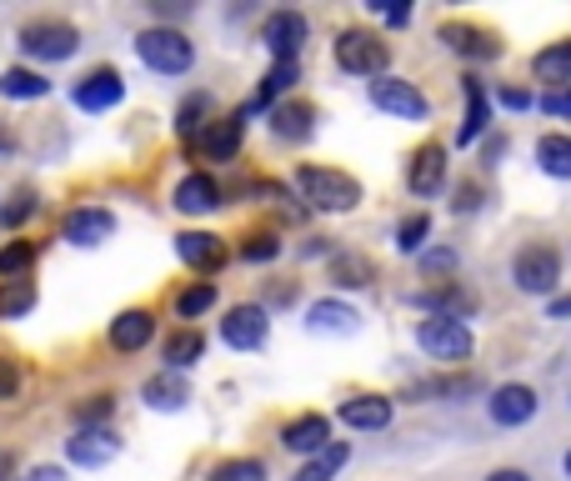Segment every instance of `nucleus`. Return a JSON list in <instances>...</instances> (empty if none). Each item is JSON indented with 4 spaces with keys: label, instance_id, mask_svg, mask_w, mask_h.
Listing matches in <instances>:
<instances>
[{
    "label": "nucleus",
    "instance_id": "f257e3e1",
    "mask_svg": "<svg viewBox=\"0 0 571 481\" xmlns=\"http://www.w3.org/2000/svg\"><path fill=\"white\" fill-rule=\"evenodd\" d=\"M296 190L311 210H331V216L361 206V180L336 166H296Z\"/></svg>",
    "mask_w": 571,
    "mask_h": 481
},
{
    "label": "nucleus",
    "instance_id": "f03ea898",
    "mask_svg": "<svg viewBox=\"0 0 571 481\" xmlns=\"http://www.w3.org/2000/svg\"><path fill=\"white\" fill-rule=\"evenodd\" d=\"M136 56L146 70H156V76H186L190 66H196V46H190L180 30L170 26H150L136 36Z\"/></svg>",
    "mask_w": 571,
    "mask_h": 481
},
{
    "label": "nucleus",
    "instance_id": "7ed1b4c3",
    "mask_svg": "<svg viewBox=\"0 0 571 481\" xmlns=\"http://www.w3.org/2000/svg\"><path fill=\"white\" fill-rule=\"evenodd\" d=\"M511 281H516V291H526V296H551L561 281V251L551 246V240L521 246L516 261H511Z\"/></svg>",
    "mask_w": 571,
    "mask_h": 481
},
{
    "label": "nucleus",
    "instance_id": "20e7f679",
    "mask_svg": "<svg viewBox=\"0 0 571 481\" xmlns=\"http://www.w3.org/2000/svg\"><path fill=\"white\" fill-rule=\"evenodd\" d=\"M336 66L346 76H386L391 66V46L376 36V30H341L336 36Z\"/></svg>",
    "mask_w": 571,
    "mask_h": 481
},
{
    "label": "nucleus",
    "instance_id": "39448f33",
    "mask_svg": "<svg viewBox=\"0 0 571 481\" xmlns=\"http://www.w3.org/2000/svg\"><path fill=\"white\" fill-rule=\"evenodd\" d=\"M416 346L426 351L431 361H466L476 336H471V326L456 316H426L416 326Z\"/></svg>",
    "mask_w": 571,
    "mask_h": 481
},
{
    "label": "nucleus",
    "instance_id": "423d86ee",
    "mask_svg": "<svg viewBox=\"0 0 571 481\" xmlns=\"http://www.w3.org/2000/svg\"><path fill=\"white\" fill-rule=\"evenodd\" d=\"M20 50H26L30 60L56 66V60H70L80 50V30L70 26V20H30V26L20 30Z\"/></svg>",
    "mask_w": 571,
    "mask_h": 481
},
{
    "label": "nucleus",
    "instance_id": "0eeeda50",
    "mask_svg": "<svg viewBox=\"0 0 571 481\" xmlns=\"http://www.w3.org/2000/svg\"><path fill=\"white\" fill-rule=\"evenodd\" d=\"M366 96H371V106L386 110V116H396V120H426L431 116L426 96H421L411 80H401V76H376Z\"/></svg>",
    "mask_w": 571,
    "mask_h": 481
},
{
    "label": "nucleus",
    "instance_id": "6e6552de",
    "mask_svg": "<svg viewBox=\"0 0 571 481\" xmlns=\"http://www.w3.org/2000/svg\"><path fill=\"white\" fill-rule=\"evenodd\" d=\"M70 100H76L80 110H90V116L116 110L120 100H126V76H120L116 66H96L90 76H80L76 86H70Z\"/></svg>",
    "mask_w": 571,
    "mask_h": 481
},
{
    "label": "nucleus",
    "instance_id": "1a4fd4ad",
    "mask_svg": "<svg viewBox=\"0 0 571 481\" xmlns=\"http://www.w3.org/2000/svg\"><path fill=\"white\" fill-rule=\"evenodd\" d=\"M266 306H256V301H240V306L226 311V321H220V341H226L230 351H260L266 346Z\"/></svg>",
    "mask_w": 571,
    "mask_h": 481
},
{
    "label": "nucleus",
    "instance_id": "9d476101",
    "mask_svg": "<svg viewBox=\"0 0 571 481\" xmlns=\"http://www.w3.org/2000/svg\"><path fill=\"white\" fill-rule=\"evenodd\" d=\"M176 256L186 261L196 276H210V271H220L230 261V246L216 236V230H180V236H176Z\"/></svg>",
    "mask_w": 571,
    "mask_h": 481
},
{
    "label": "nucleus",
    "instance_id": "9b49d317",
    "mask_svg": "<svg viewBox=\"0 0 571 481\" xmlns=\"http://www.w3.org/2000/svg\"><path fill=\"white\" fill-rule=\"evenodd\" d=\"M66 457L76 461V467H86V471L110 467V461L120 457V436L110 426H80L76 436L66 441Z\"/></svg>",
    "mask_w": 571,
    "mask_h": 481
},
{
    "label": "nucleus",
    "instance_id": "f8f14e48",
    "mask_svg": "<svg viewBox=\"0 0 571 481\" xmlns=\"http://www.w3.org/2000/svg\"><path fill=\"white\" fill-rule=\"evenodd\" d=\"M486 411H491V421H496V426H526V421L541 411V396L531 386H521V381H506V386L491 391Z\"/></svg>",
    "mask_w": 571,
    "mask_h": 481
},
{
    "label": "nucleus",
    "instance_id": "ddd939ff",
    "mask_svg": "<svg viewBox=\"0 0 571 481\" xmlns=\"http://www.w3.org/2000/svg\"><path fill=\"white\" fill-rule=\"evenodd\" d=\"M260 40H266L270 60H296L301 46H306V16H301V10H276V16H266V26H260Z\"/></svg>",
    "mask_w": 571,
    "mask_h": 481
},
{
    "label": "nucleus",
    "instance_id": "4468645a",
    "mask_svg": "<svg viewBox=\"0 0 571 481\" xmlns=\"http://www.w3.org/2000/svg\"><path fill=\"white\" fill-rule=\"evenodd\" d=\"M316 106L311 100H276L270 106V136L286 140V146H301V140L316 136Z\"/></svg>",
    "mask_w": 571,
    "mask_h": 481
},
{
    "label": "nucleus",
    "instance_id": "2eb2a0df",
    "mask_svg": "<svg viewBox=\"0 0 571 481\" xmlns=\"http://www.w3.org/2000/svg\"><path fill=\"white\" fill-rule=\"evenodd\" d=\"M391 411H396V401H391V396H376V391H356V396L341 401L336 416L346 421L351 431H386V426H391Z\"/></svg>",
    "mask_w": 571,
    "mask_h": 481
},
{
    "label": "nucleus",
    "instance_id": "dca6fc26",
    "mask_svg": "<svg viewBox=\"0 0 571 481\" xmlns=\"http://www.w3.org/2000/svg\"><path fill=\"white\" fill-rule=\"evenodd\" d=\"M240 140H246V116L240 110H230V116H216L206 130H200V156L206 160H236Z\"/></svg>",
    "mask_w": 571,
    "mask_h": 481
},
{
    "label": "nucleus",
    "instance_id": "f3484780",
    "mask_svg": "<svg viewBox=\"0 0 571 481\" xmlns=\"http://www.w3.org/2000/svg\"><path fill=\"white\" fill-rule=\"evenodd\" d=\"M60 236H66L70 246H100V240L116 236V216H110L106 206H76L66 216V226H60Z\"/></svg>",
    "mask_w": 571,
    "mask_h": 481
},
{
    "label": "nucleus",
    "instance_id": "a211bd4d",
    "mask_svg": "<svg viewBox=\"0 0 571 481\" xmlns=\"http://www.w3.org/2000/svg\"><path fill=\"white\" fill-rule=\"evenodd\" d=\"M280 446L296 451V457H321V451L331 446V421L321 416V411H306V416L286 421V426H280Z\"/></svg>",
    "mask_w": 571,
    "mask_h": 481
},
{
    "label": "nucleus",
    "instance_id": "6ab92c4d",
    "mask_svg": "<svg viewBox=\"0 0 571 481\" xmlns=\"http://www.w3.org/2000/svg\"><path fill=\"white\" fill-rule=\"evenodd\" d=\"M441 40H446L456 56H466V60H496L501 56V36H496V30L466 26V20H446V26H441Z\"/></svg>",
    "mask_w": 571,
    "mask_h": 481
},
{
    "label": "nucleus",
    "instance_id": "aec40b11",
    "mask_svg": "<svg viewBox=\"0 0 571 481\" xmlns=\"http://www.w3.org/2000/svg\"><path fill=\"white\" fill-rule=\"evenodd\" d=\"M150 336H156V311H146V306H130L110 321V346L120 356H136L140 346H150Z\"/></svg>",
    "mask_w": 571,
    "mask_h": 481
},
{
    "label": "nucleus",
    "instance_id": "412c9836",
    "mask_svg": "<svg viewBox=\"0 0 571 481\" xmlns=\"http://www.w3.org/2000/svg\"><path fill=\"white\" fill-rule=\"evenodd\" d=\"M406 186L416 190V196H436V190L446 186V146L426 140V146L411 156V166H406Z\"/></svg>",
    "mask_w": 571,
    "mask_h": 481
},
{
    "label": "nucleus",
    "instance_id": "4be33fe9",
    "mask_svg": "<svg viewBox=\"0 0 571 481\" xmlns=\"http://www.w3.org/2000/svg\"><path fill=\"white\" fill-rule=\"evenodd\" d=\"M416 301L421 311H431V316H456V321H466L471 311H476V296H471L466 286H456V281H441V286H426V291H416Z\"/></svg>",
    "mask_w": 571,
    "mask_h": 481
},
{
    "label": "nucleus",
    "instance_id": "5701e85b",
    "mask_svg": "<svg viewBox=\"0 0 571 481\" xmlns=\"http://www.w3.org/2000/svg\"><path fill=\"white\" fill-rule=\"evenodd\" d=\"M216 206H220V186L206 176V170H190V176L176 186V210L180 216H210Z\"/></svg>",
    "mask_w": 571,
    "mask_h": 481
},
{
    "label": "nucleus",
    "instance_id": "b1692460",
    "mask_svg": "<svg viewBox=\"0 0 571 481\" xmlns=\"http://www.w3.org/2000/svg\"><path fill=\"white\" fill-rule=\"evenodd\" d=\"M140 396H146L150 411H180L190 401V386H186V376H180V371H156V376L146 381V391H140Z\"/></svg>",
    "mask_w": 571,
    "mask_h": 481
},
{
    "label": "nucleus",
    "instance_id": "393cba45",
    "mask_svg": "<svg viewBox=\"0 0 571 481\" xmlns=\"http://www.w3.org/2000/svg\"><path fill=\"white\" fill-rule=\"evenodd\" d=\"M160 356H166V371H186V366H196V361L206 356V336H200L196 326H180V331H170V336L160 341Z\"/></svg>",
    "mask_w": 571,
    "mask_h": 481
},
{
    "label": "nucleus",
    "instance_id": "a878e982",
    "mask_svg": "<svg viewBox=\"0 0 571 481\" xmlns=\"http://www.w3.org/2000/svg\"><path fill=\"white\" fill-rule=\"evenodd\" d=\"M461 96H466V120H461V130H456V146H471V140L486 130V120H491V100H486V90H481L476 76L461 80Z\"/></svg>",
    "mask_w": 571,
    "mask_h": 481
},
{
    "label": "nucleus",
    "instance_id": "bb28decb",
    "mask_svg": "<svg viewBox=\"0 0 571 481\" xmlns=\"http://www.w3.org/2000/svg\"><path fill=\"white\" fill-rule=\"evenodd\" d=\"M531 76L547 80L551 90L567 86V80H571V40H557V46L536 50V56H531Z\"/></svg>",
    "mask_w": 571,
    "mask_h": 481
},
{
    "label": "nucleus",
    "instance_id": "cd10ccee",
    "mask_svg": "<svg viewBox=\"0 0 571 481\" xmlns=\"http://www.w3.org/2000/svg\"><path fill=\"white\" fill-rule=\"evenodd\" d=\"M356 311L346 306V301H316V306L306 311V326L311 331H326V336H346V331H356Z\"/></svg>",
    "mask_w": 571,
    "mask_h": 481
},
{
    "label": "nucleus",
    "instance_id": "c85d7f7f",
    "mask_svg": "<svg viewBox=\"0 0 571 481\" xmlns=\"http://www.w3.org/2000/svg\"><path fill=\"white\" fill-rule=\"evenodd\" d=\"M331 281H336L341 291H361L376 281V266H371V256H356V251H336L331 256Z\"/></svg>",
    "mask_w": 571,
    "mask_h": 481
},
{
    "label": "nucleus",
    "instance_id": "c756f323",
    "mask_svg": "<svg viewBox=\"0 0 571 481\" xmlns=\"http://www.w3.org/2000/svg\"><path fill=\"white\" fill-rule=\"evenodd\" d=\"M0 96L40 100V96H50V80L40 76V70H30V66H10V70H0Z\"/></svg>",
    "mask_w": 571,
    "mask_h": 481
},
{
    "label": "nucleus",
    "instance_id": "7c9ffc66",
    "mask_svg": "<svg viewBox=\"0 0 571 481\" xmlns=\"http://www.w3.org/2000/svg\"><path fill=\"white\" fill-rule=\"evenodd\" d=\"M301 80V70H296V60H270V70H266V80L256 86V96H250V110H266L276 96H286L291 86Z\"/></svg>",
    "mask_w": 571,
    "mask_h": 481
},
{
    "label": "nucleus",
    "instance_id": "2f4dec72",
    "mask_svg": "<svg viewBox=\"0 0 571 481\" xmlns=\"http://www.w3.org/2000/svg\"><path fill=\"white\" fill-rule=\"evenodd\" d=\"M536 166L557 180H571V136H561V130L541 136L536 140Z\"/></svg>",
    "mask_w": 571,
    "mask_h": 481
},
{
    "label": "nucleus",
    "instance_id": "473e14b6",
    "mask_svg": "<svg viewBox=\"0 0 571 481\" xmlns=\"http://www.w3.org/2000/svg\"><path fill=\"white\" fill-rule=\"evenodd\" d=\"M36 261H40L36 240L16 236V240H6V246H0V276H6V281H26V271H36Z\"/></svg>",
    "mask_w": 571,
    "mask_h": 481
},
{
    "label": "nucleus",
    "instance_id": "72a5a7b5",
    "mask_svg": "<svg viewBox=\"0 0 571 481\" xmlns=\"http://www.w3.org/2000/svg\"><path fill=\"white\" fill-rule=\"evenodd\" d=\"M36 281H0V321H16L26 316V311H36Z\"/></svg>",
    "mask_w": 571,
    "mask_h": 481
},
{
    "label": "nucleus",
    "instance_id": "f704fd0d",
    "mask_svg": "<svg viewBox=\"0 0 571 481\" xmlns=\"http://www.w3.org/2000/svg\"><path fill=\"white\" fill-rule=\"evenodd\" d=\"M346 457H351V446H346V441H331V446L321 451V457H311L306 467H301L291 481H331L341 467H346Z\"/></svg>",
    "mask_w": 571,
    "mask_h": 481
},
{
    "label": "nucleus",
    "instance_id": "c9c22d12",
    "mask_svg": "<svg viewBox=\"0 0 571 481\" xmlns=\"http://www.w3.org/2000/svg\"><path fill=\"white\" fill-rule=\"evenodd\" d=\"M216 306V281H190V286L176 291V316L180 321H196Z\"/></svg>",
    "mask_w": 571,
    "mask_h": 481
},
{
    "label": "nucleus",
    "instance_id": "e433bc0d",
    "mask_svg": "<svg viewBox=\"0 0 571 481\" xmlns=\"http://www.w3.org/2000/svg\"><path fill=\"white\" fill-rule=\"evenodd\" d=\"M206 110H210V96H206V90H196V96L180 100V110H176V136H186V140L196 136V140H200V130L210 126Z\"/></svg>",
    "mask_w": 571,
    "mask_h": 481
},
{
    "label": "nucleus",
    "instance_id": "4c0bfd02",
    "mask_svg": "<svg viewBox=\"0 0 571 481\" xmlns=\"http://www.w3.org/2000/svg\"><path fill=\"white\" fill-rule=\"evenodd\" d=\"M426 236H431V216H421V210H416V216H406L396 226V251H401V256H421Z\"/></svg>",
    "mask_w": 571,
    "mask_h": 481
},
{
    "label": "nucleus",
    "instance_id": "58836bf2",
    "mask_svg": "<svg viewBox=\"0 0 571 481\" xmlns=\"http://www.w3.org/2000/svg\"><path fill=\"white\" fill-rule=\"evenodd\" d=\"M210 481H266V467L256 457H230L210 471Z\"/></svg>",
    "mask_w": 571,
    "mask_h": 481
},
{
    "label": "nucleus",
    "instance_id": "ea45409f",
    "mask_svg": "<svg viewBox=\"0 0 571 481\" xmlns=\"http://www.w3.org/2000/svg\"><path fill=\"white\" fill-rule=\"evenodd\" d=\"M110 416H116V401H110V396H90V401H80V406H76V431L80 426H106Z\"/></svg>",
    "mask_w": 571,
    "mask_h": 481
},
{
    "label": "nucleus",
    "instance_id": "a19ab883",
    "mask_svg": "<svg viewBox=\"0 0 571 481\" xmlns=\"http://www.w3.org/2000/svg\"><path fill=\"white\" fill-rule=\"evenodd\" d=\"M280 256V240L270 236V230H260V236H250L246 246H240V261H276Z\"/></svg>",
    "mask_w": 571,
    "mask_h": 481
},
{
    "label": "nucleus",
    "instance_id": "79ce46f5",
    "mask_svg": "<svg viewBox=\"0 0 571 481\" xmlns=\"http://www.w3.org/2000/svg\"><path fill=\"white\" fill-rule=\"evenodd\" d=\"M30 210H36V196H30V190H16V200H10V206L0 210V220H6V226H20V220H26Z\"/></svg>",
    "mask_w": 571,
    "mask_h": 481
},
{
    "label": "nucleus",
    "instance_id": "37998d69",
    "mask_svg": "<svg viewBox=\"0 0 571 481\" xmlns=\"http://www.w3.org/2000/svg\"><path fill=\"white\" fill-rule=\"evenodd\" d=\"M20 391V361L0 356V401H10Z\"/></svg>",
    "mask_w": 571,
    "mask_h": 481
},
{
    "label": "nucleus",
    "instance_id": "c03bdc74",
    "mask_svg": "<svg viewBox=\"0 0 571 481\" xmlns=\"http://www.w3.org/2000/svg\"><path fill=\"white\" fill-rule=\"evenodd\" d=\"M421 271H456V251H451V246L421 251Z\"/></svg>",
    "mask_w": 571,
    "mask_h": 481
},
{
    "label": "nucleus",
    "instance_id": "a18cd8bd",
    "mask_svg": "<svg viewBox=\"0 0 571 481\" xmlns=\"http://www.w3.org/2000/svg\"><path fill=\"white\" fill-rule=\"evenodd\" d=\"M541 110H547V116H571V90L567 86L547 90V96H541Z\"/></svg>",
    "mask_w": 571,
    "mask_h": 481
},
{
    "label": "nucleus",
    "instance_id": "49530a36",
    "mask_svg": "<svg viewBox=\"0 0 571 481\" xmlns=\"http://www.w3.org/2000/svg\"><path fill=\"white\" fill-rule=\"evenodd\" d=\"M266 301H270V306H291V301H296V286H291V281H280V286L270 281V286H266Z\"/></svg>",
    "mask_w": 571,
    "mask_h": 481
},
{
    "label": "nucleus",
    "instance_id": "de8ad7c7",
    "mask_svg": "<svg viewBox=\"0 0 571 481\" xmlns=\"http://www.w3.org/2000/svg\"><path fill=\"white\" fill-rule=\"evenodd\" d=\"M531 100H536V96H531V90H516V86H506V90H501V106H506V110H526Z\"/></svg>",
    "mask_w": 571,
    "mask_h": 481
},
{
    "label": "nucleus",
    "instance_id": "09e8293b",
    "mask_svg": "<svg viewBox=\"0 0 571 481\" xmlns=\"http://www.w3.org/2000/svg\"><path fill=\"white\" fill-rule=\"evenodd\" d=\"M371 10H381L391 26H406V20H411V6H381V0H371Z\"/></svg>",
    "mask_w": 571,
    "mask_h": 481
},
{
    "label": "nucleus",
    "instance_id": "8fccbe9b",
    "mask_svg": "<svg viewBox=\"0 0 571 481\" xmlns=\"http://www.w3.org/2000/svg\"><path fill=\"white\" fill-rule=\"evenodd\" d=\"M451 206H456V210H476V206H481V190H476V186H461Z\"/></svg>",
    "mask_w": 571,
    "mask_h": 481
},
{
    "label": "nucleus",
    "instance_id": "3c124183",
    "mask_svg": "<svg viewBox=\"0 0 571 481\" xmlns=\"http://www.w3.org/2000/svg\"><path fill=\"white\" fill-rule=\"evenodd\" d=\"M486 481H531V477H526V471H516V467H496Z\"/></svg>",
    "mask_w": 571,
    "mask_h": 481
},
{
    "label": "nucleus",
    "instance_id": "603ef678",
    "mask_svg": "<svg viewBox=\"0 0 571 481\" xmlns=\"http://www.w3.org/2000/svg\"><path fill=\"white\" fill-rule=\"evenodd\" d=\"M547 316H551V321L571 316V296H557V301H551V306H547Z\"/></svg>",
    "mask_w": 571,
    "mask_h": 481
},
{
    "label": "nucleus",
    "instance_id": "864d4df0",
    "mask_svg": "<svg viewBox=\"0 0 571 481\" xmlns=\"http://www.w3.org/2000/svg\"><path fill=\"white\" fill-rule=\"evenodd\" d=\"M26 481H60V467H36Z\"/></svg>",
    "mask_w": 571,
    "mask_h": 481
},
{
    "label": "nucleus",
    "instance_id": "5fc2aeb1",
    "mask_svg": "<svg viewBox=\"0 0 571 481\" xmlns=\"http://www.w3.org/2000/svg\"><path fill=\"white\" fill-rule=\"evenodd\" d=\"M10 150H16V136H10V126L0 120V156H10Z\"/></svg>",
    "mask_w": 571,
    "mask_h": 481
},
{
    "label": "nucleus",
    "instance_id": "6e6d98bb",
    "mask_svg": "<svg viewBox=\"0 0 571 481\" xmlns=\"http://www.w3.org/2000/svg\"><path fill=\"white\" fill-rule=\"evenodd\" d=\"M501 150H506V140H486V166H496V156H501Z\"/></svg>",
    "mask_w": 571,
    "mask_h": 481
},
{
    "label": "nucleus",
    "instance_id": "4d7b16f0",
    "mask_svg": "<svg viewBox=\"0 0 571 481\" xmlns=\"http://www.w3.org/2000/svg\"><path fill=\"white\" fill-rule=\"evenodd\" d=\"M561 467H567V477H571V451H567V461H561Z\"/></svg>",
    "mask_w": 571,
    "mask_h": 481
}]
</instances>
